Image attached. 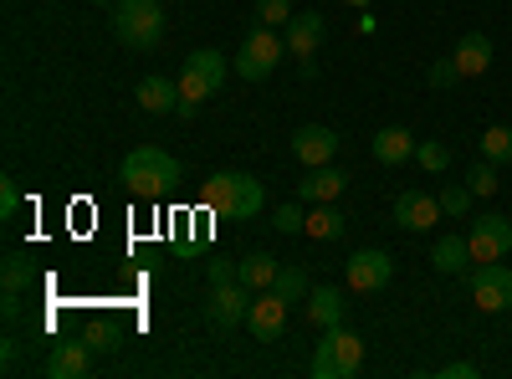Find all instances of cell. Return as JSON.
I'll list each match as a JSON object with an SVG mask.
<instances>
[{
    "instance_id": "obj_31",
    "label": "cell",
    "mask_w": 512,
    "mask_h": 379,
    "mask_svg": "<svg viewBox=\"0 0 512 379\" xmlns=\"http://www.w3.org/2000/svg\"><path fill=\"white\" fill-rule=\"evenodd\" d=\"M425 82H431V88H436V93H446V88H451V82H461V67H456L451 57H441V62H436L431 72H425Z\"/></svg>"
},
{
    "instance_id": "obj_22",
    "label": "cell",
    "mask_w": 512,
    "mask_h": 379,
    "mask_svg": "<svg viewBox=\"0 0 512 379\" xmlns=\"http://www.w3.org/2000/svg\"><path fill=\"white\" fill-rule=\"evenodd\" d=\"M369 149H374L379 164H405V159H415V139H410L405 129H379Z\"/></svg>"
},
{
    "instance_id": "obj_13",
    "label": "cell",
    "mask_w": 512,
    "mask_h": 379,
    "mask_svg": "<svg viewBox=\"0 0 512 379\" xmlns=\"http://www.w3.org/2000/svg\"><path fill=\"white\" fill-rule=\"evenodd\" d=\"M395 221H400L405 231H431V226L441 221V200H436V195H425V190H400V200H395Z\"/></svg>"
},
{
    "instance_id": "obj_14",
    "label": "cell",
    "mask_w": 512,
    "mask_h": 379,
    "mask_svg": "<svg viewBox=\"0 0 512 379\" xmlns=\"http://www.w3.org/2000/svg\"><path fill=\"white\" fill-rule=\"evenodd\" d=\"M282 36H287V52L308 62V57L318 52V41L328 36V21H323L318 11H308V16H292V21L282 26Z\"/></svg>"
},
{
    "instance_id": "obj_17",
    "label": "cell",
    "mask_w": 512,
    "mask_h": 379,
    "mask_svg": "<svg viewBox=\"0 0 512 379\" xmlns=\"http://www.w3.org/2000/svg\"><path fill=\"white\" fill-rule=\"evenodd\" d=\"M308 318H313L318 328H344V318H349L344 292H338V287H313V292H308Z\"/></svg>"
},
{
    "instance_id": "obj_5",
    "label": "cell",
    "mask_w": 512,
    "mask_h": 379,
    "mask_svg": "<svg viewBox=\"0 0 512 379\" xmlns=\"http://www.w3.org/2000/svg\"><path fill=\"white\" fill-rule=\"evenodd\" d=\"M364 364V339L349 328H323L318 354H313V379H349Z\"/></svg>"
},
{
    "instance_id": "obj_3",
    "label": "cell",
    "mask_w": 512,
    "mask_h": 379,
    "mask_svg": "<svg viewBox=\"0 0 512 379\" xmlns=\"http://www.w3.org/2000/svg\"><path fill=\"white\" fill-rule=\"evenodd\" d=\"M231 62L216 52V47H205V52H190L185 67H180V118H195V108L210 98V93H221V82H226Z\"/></svg>"
},
{
    "instance_id": "obj_6",
    "label": "cell",
    "mask_w": 512,
    "mask_h": 379,
    "mask_svg": "<svg viewBox=\"0 0 512 379\" xmlns=\"http://www.w3.org/2000/svg\"><path fill=\"white\" fill-rule=\"evenodd\" d=\"M282 52H287V36H277V26H256L241 47H236V77L262 82V77L277 67Z\"/></svg>"
},
{
    "instance_id": "obj_33",
    "label": "cell",
    "mask_w": 512,
    "mask_h": 379,
    "mask_svg": "<svg viewBox=\"0 0 512 379\" xmlns=\"http://www.w3.org/2000/svg\"><path fill=\"white\" fill-rule=\"evenodd\" d=\"M241 282V262H210V287H226Z\"/></svg>"
},
{
    "instance_id": "obj_32",
    "label": "cell",
    "mask_w": 512,
    "mask_h": 379,
    "mask_svg": "<svg viewBox=\"0 0 512 379\" xmlns=\"http://www.w3.org/2000/svg\"><path fill=\"white\" fill-rule=\"evenodd\" d=\"M277 231L282 236H297V231H308V216L297 205H277Z\"/></svg>"
},
{
    "instance_id": "obj_27",
    "label": "cell",
    "mask_w": 512,
    "mask_h": 379,
    "mask_svg": "<svg viewBox=\"0 0 512 379\" xmlns=\"http://www.w3.org/2000/svg\"><path fill=\"white\" fill-rule=\"evenodd\" d=\"M415 159H420V170H425V175H441L446 164H451V149L436 144V139H425V144H415Z\"/></svg>"
},
{
    "instance_id": "obj_11",
    "label": "cell",
    "mask_w": 512,
    "mask_h": 379,
    "mask_svg": "<svg viewBox=\"0 0 512 379\" xmlns=\"http://www.w3.org/2000/svg\"><path fill=\"white\" fill-rule=\"evenodd\" d=\"M251 313V287L246 282H226V287H210V303H205V318L216 328H236L246 323Z\"/></svg>"
},
{
    "instance_id": "obj_25",
    "label": "cell",
    "mask_w": 512,
    "mask_h": 379,
    "mask_svg": "<svg viewBox=\"0 0 512 379\" xmlns=\"http://www.w3.org/2000/svg\"><path fill=\"white\" fill-rule=\"evenodd\" d=\"M482 159H492V164H512V129H507V123H497V129L482 134Z\"/></svg>"
},
{
    "instance_id": "obj_37",
    "label": "cell",
    "mask_w": 512,
    "mask_h": 379,
    "mask_svg": "<svg viewBox=\"0 0 512 379\" xmlns=\"http://www.w3.org/2000/svg\"><path fill=\"white\" fill-rule=\"evenodd\" d=\"M349 6H369V0H349Z\"/></svg>"
},
{
    "instance_id": "obj_30",
    "label": "cell",
    "mask_w": 512,
    "mask_h": 379,
    "mask_svg": "<svg viewBox=\"0 0 512 379\" xmlns=\"http://www.w3.org/2000/svg\"><path fill=\"white\" fill-rule=\"evenodd\" d=\"M256 21L262 26H287L292 21V0H256Z\"/></svg>"
},
{
    "instance_id": "obj_12",
    "label": "cell",
    "mask_w": 512,
    "mask_h": 379,
    "mask_svg": "<svg viewBox=\"0 0 512 379\" xmlns=\"http://www.w3.org/2000/svg\"><path fill=\"white\" fill-rule=\"evenodd\" d=\"M292 154H297V164H308V170H318V164H333L338 134L323 129V123H303V129L292 134Z\"/></svg>"
},
{
    "instance_id": "obj_20",
    "label": "cell",
    "mask_w": 512,
    "mask_h": 379,
    "mask_svg": "<svg viewBox=\"0 0 512 379\" xmlns=\"http://www.w3.org/2000/svg\"><path fill=\"white\" fill-rule=\"evenodd\" d=\"M431 262H436V272L461 277V272H472V246H466V236H441L436 251H431Z\"/></svg>"
},
{
    "instance_id": "obj_10",
    "label": "cell",
    "mask_w": 512,
    "mask_h": 379,
    "mask_svg": "<svg viewBox=\"0 0 512 379\" xmlns=\"http://www.w3.org/2000/svg\"><path fill=\"white\" fill-rule=\"evenodd\" d=\"M344 272H349V287L354 292H379L384 282L395 277V262H390V251L369 246V251H354V257L344 262Z\"/></svg>"
},
{
    "instance_id": "obj_36",
    "label": "cell",
    "mask_w": 512,
    "mask_h": 379,
    "mask_svg": "<svg viewBox=\"0 0 512 379\" xmlns=\"http://www.w3.org/2000/svg\"><path fill=\"white\" fill-rule=\"evenodd\" d=\"M88 349H93V354H113V349H118V339H113L108 328H98L93 339H88Z\"/></svg>"
},
{
    "instance_id": "obj_15",
    "label": "cell",
    "mask_w": 512,
    "mask_h": 379,
    "mask_svg": "<svg viewBox=\"0 0 512 379\" xmlns=\"http://www.w3.org/2000/svg\"><path fill=\"white\" fill-rule=\"evenodd\" d=\"M451 62L461 67V77H482V72L492 67V41H487L482 31H466V36L456 41V52H451Z\"/></svg>"
},
{
    "instance_id": "obj_1",
    "label": "cell",
    "mask_w": 512,
    "mask_h": 379,
    "mask_svg": "<svg viewBox=\"0 0 512 379\" xmlns=\"http://www.w3.org/2000/svg\"><path fill=\"white\" fill-rule=\"evenodd\" d=\"M200 205L210 210V216H221V221H251L256 210L267 205V195H262V180L221 170V175H210L200 185Z\"/></svg>"
},
{
    "instance_id": "obj_29",
    "label": "cell",
    "mask_w": 512,
    "mask_h": 379,
    "mask_svg": "<svg viewBox=\"0 0 512 379\" xmlns=\"http://www.w3.org/2000/svg\"><path fill=\"white\" fill-rule=\"evenodd\" d=\"M436 200H441L446 216H466V210H472V185H446Z\"/></svg>"
},
{
    "instance_id": "obj_4",
    "label": "cell",
    "mask_w": 512,
    "mask_h": 379,
    "mask_svg": "<svg viewBox=\"0 0 512 379\" xmlns=\"http://www.w3.org/2000/svg\"><path fill=\"white\" fill-rule=\"evenodd\" d=\"M113 36L123 41L128 52L159 47V36H164V11H159V0H118V6H113Z\"/></svg>"
},
{
    "instance_id": "obj_7",
    "label": "cell",
    "mask_w": 512,
    "mask_h": 379,
    "mask_svg": "<svg viewBox=\"0 0 512 379\" xmlns=\"http://www.w3.org/2000/svg\"><path fill=\"white\" fill-rule=\"evenodd\" d=\"M466 282H472V298L482 313H507L512 308V267L502 262H482L466 272Z\"/></svg>"
},
{
    "instance_id": "obj_26",
    "label": "cell",
    "mask_w": 512,
    "mask_h": 379,
    "mask_svg": "<svg viewBox=\"0 0 512 379\" xmlns=\"http://www.w3.org/2000/svg\"><path fill=\"white\" fill-rule=\"evenodd\" d=\"M287 303H297V298H308V272L303 267H277V282H272Z\"/></svg>"
},
{
    "instance_id": "obj_23",
    "label": "cell",
    "mask_w": 512,
    "mask_h": 379,
    "mask_svg": "<svg viewBox=\"0 0 512 379\" xmlns=\"http://www.w3.org/2000/svg\"><path fill=\"white\" fill-rule=\"evenodd\" d=\"M241 282H246L251 292H267V287L277 282V262L262 257V251H251V257L241 262Z\"/></svg>"
},
{
    "instance_id": "obj_2",
    "label": "cell",
    "mask_w": 512,
    "mask_h": 379,
    "mask_svg": "<svg viewBox=\"0 0 512 379\" xmlns=\"http://www.w3.org/2000/svg\"><path fill=\"white\" fill-rule=\"evenodd\" d=\"M118 180L134 190V195L154 200V195H164L169 185L180 180V159H175V154H164V149H154V144H139V149H128V154H123Z\"/></svg>"
},
{
    "instance_id": "obj_28",
    "label": "cell",
    "mask_w": 512,
    "mask_h": 379,
    "mask_svg": "<svg viewBox=\"0 0 512 379\" xmlns=\"http://www.w3.org/2000/svg\"><path fill=\"white\" fill-rule=\"evenodd\" d=\"M466 185H472V195H482V200L497 195V185H502V180H497V164H492V159H477L472 175H466Z\"/></svg>"
},
{
    "instance_id": "obj_34",
    "label": "cell",
    "mask_w": 512,
    "mask_h": 379,
    "mask_svg": "<svg viewBox=\"0 0 512 379\" xmlns=\"http://www.w3.org/2000/svg\"><path fill=\"white\" fill-rule=\"evenodd\" d=\"M16 205H21V185L16 180H0V216H16Z\"/></svg>"
},
{
    "instance_id": "obj_35",
    "label": "cell",
    "mask_w": 512,
    "mask_h": 379,
    "mask_svg": "<svg viewBox=\"0 0 512 379\" xmlns=\"http://www.w3.org/2000/svg\"><path fill=\"white\" fill-rule=\"evenodd\" d=\"M477 374H482V364H466V359H456V364L441 369V379H477Z\"/></svg>"
},
{
    "instance_id": "obj_24",
    "label": "cell",
    "mask_w": 512,
    "mask_h": 379,
    "mask_svg": "<svg viewBox=\"0 0 512 379\" xmlns=\"http://www.w3.org/2000/svg\"><path fill=\"white\" fill-rule=\"evenodd\" d=\"M0 282H6V292H26V287L36 282V267L21 257V251H11L6 267H0Z\"/></svg>"
},
{
    "instance_id": "obj_8",
    "label": "cell",
    "mask_w": 512,
    "mask_h": 379,
    "mask_svg": "<svg viewBox=\"0 0 512 379\" xmlns=\"http://www.w3.org/2000/svg\"><path fill=\"white\" fill-rule=\"evenodd\" d=\"M466 246H472V262H502L512 251V221L507 216H482L466 231Z\"/></svg>"
},
{
    "instance_id": "obj_16",
    "label": "cell",
    "mask_w": 512,
    "mask_h": 379,
    "mask_svg": "<svg viewBox=\"0 0 512 379\" xmlns=\"http://www.w3.org/2000/svg\"><path fill=\"white\" fill-rule=\"evenodd\" d=\"M344 185H349L344 170H333V164H318V170H308V180H297V195L313 200V205H323V200H338V195H344Z\"/></svg>"
},
{
    "instance_id": "obj_21",
    "label": "cell",
    "mask_w": 512,
    "mask_h": 379,
    "mask_svg": "<svg viewBox=\"0 0 512 379\" xmlns=\"http://www.w3.org/2000/svg\"><path fill=\"white\" fill-rule=\"evenodd\" d=\"M344 231H349V216H344L333 200H323V205L308 210V236H313V241H338Z\"/></svg>"
},
{
    "instance_id": "obj_18",
    "label": "cell",
    "mask_w": 512,
    "mask_h": 379,
    "mask_svg": "<svg viewBox=\"0 0 512 379\" xmlns=\"http://www.w3.org/2000/svg\"><path fill=\"white\" fill-rule=\"evenodd\" d=\"M139 108L144 113H175L180 108V82H169V77H144L139 88H134Z\"/></svg>"
},
{
    "instance_id": "obj_9",
    "label": "cell",
    "mask_w": 512,
    "mask_h": 379,
    "mask_svg": "<svg viewBox=\"0 0 512 379\" xmlns=\"http://www.w3.org/2000/svg\"><path fill=\"white\" fill-rule=\"evenodd\" d=\"M246 328H251L262 344H277V333L287 328V298H282L277 287H267V292H256V298H251Z\"/></svg>"
},
{
    "instance_id": "obj_19",
    "label": "cell",
    "mask_w": 512,
    "mask_h": 379,
    "mask_svg": "<svg viewBox=\"0 0 512 379\" xmlns=\"http://www.w3.org/2000/svg\"><path fill=\"white\" fill-rule=\"evenodd\" d=\"M88 364H93V349L88 344H57L52 359L41 364V369H47L52 379H82V374H88Z\"/></svg>"
}]
</instances>
